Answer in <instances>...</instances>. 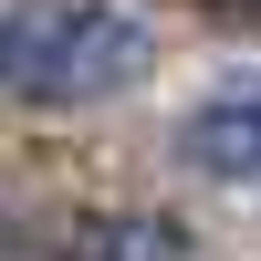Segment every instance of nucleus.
Instances as JSON below:
<instances>
[{"label": "nucleus", "instance_id": "nucleus-3", "mask_svg": "<svg viewBox=\"0 0 261 261\" xmlns=\"http://www.w3.org/2000/svg\"><path fill=\"white\" fill-rule=\"evenodd\" d=\"M73 261H199V241L157 209H105V220L73 230Z\"/></svg>", "mask_w": 261, "mask_h": 261}, {"label": "nucleus", "instance_id": "nucleus-2", "mask_svg": "<svg viewBox=\"0 0 261 261\" xmlns=\"http://www.w3.org/2000/svg\"><path fill=\"white\" fill-rule=\"evenodd\" d=\"M178 157L199 167V178H220V188H251V178H261V73L220 84L209 105H188Z\"/></svg>", "mask_w": 261, "mask_h": 261}, {"label": "nucleus", "instance_id": "nucleus-1", "mask_svg": "<svg viewBox=\"0 0 261 261\" xmlns=\"http://www.w3.org/2000/svg\"><path fill=\"white\" fill-rule=\"evenodd\" d=\"M157 63V21L125 0H11L0 11V94L11 105H105Z\"/></svg>", "mask_w": 261, "mask_h": 261}, {"label": "nucleus", "instance_id": "nucleus-4", "mask_svg": "<svg viewBox=\"0 0 261 261\" xmlns=\"http://www.w3.org/2000/svg\"><path fill=\"white\" fill-rule=\"evenodd\" d=\"M0 261H32V241H21V220L0 209Z\"/></svg>", "mask_w": 261, "mask_h": 261}]
</instances>
